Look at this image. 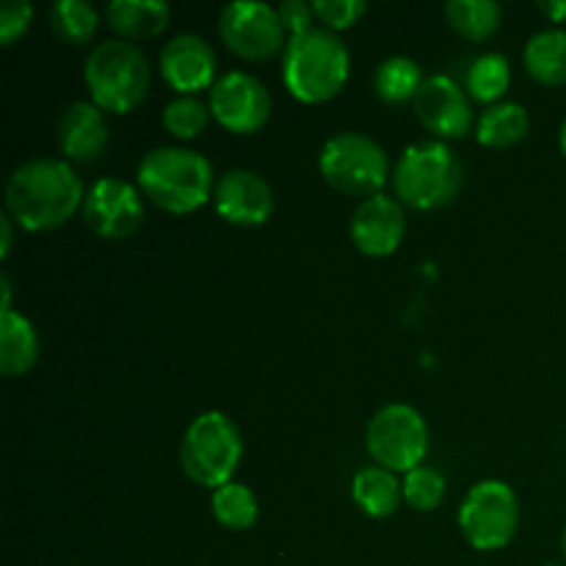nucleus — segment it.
I'll return each mask as SVG.
<instances>
[{
	"instance_id": "11",
	"label": "nucleus",
	"mask_w": 566,
	"mask_h": 566,
	"mask_svg": "<svg viewBox=\"0 0 566 566\" xmlns=\"http://www.w3.org/2000/svg\"><path fill=\"white\" fill-rule=\"evenodd\" d=\"M81 216L94 235L105 241H125L142 230L147 219V205H144V193L130 180L99 177L88 186Z\"/></svg>"
},
{
	"instance_id": "37",
	"label": "nucleus",
	"mask_w": 566,
	"mask_h": 566,
	"mask_svg": "<svg viewBox=\"0 0 566 566\" xmlns=\"http://www.w3.org/2000/svg\"><path fill=\"white\" fill-rule=\"evenodd\" d=\"M562 551H564V558H566V525H564V534H562Z\"/></svg>"
},
{
	"instance_id": "20",
	"label": "nucleus",
	"mask_w": 566,
	"mask_h": 566,
	"mask_svg": "<svg viewBox=\"0 0 566 566\" xmlns=\"http://www.w3.org/2000/svg\"><path fill=\"white\" fill-rule=\"evenodd\" d=\"M39 363V335L17 310L0 313V370L9 379L25 376Z\"/></svg>"
},
{
	"instance_id": "38",
	"label": "nucleus",
	"mask_w": 566,
	"mask_h": 566,
	"mask_svg": "<svg viewBox=\"0 0 566 566\" xmlns=\"http://www.w3.org/2000/svg\"><path fill=\"white\" fill-rule=\"evenodd\" d=\"M551 566H553V564H551Z\"/></svg>"
},
{
	"instance_id": "32",
	"label": "nucleus",
	"mask_w": 566,
	"mask_h": 566,
	"mask_svg": "<svg viewBox=\"0 0 566 566\" xmlns=\"http://www.w3.org/2000/svg\"><path fill=\"white\" fill-rule=\"evenodd\" d=\"M276 11H280V20L282 25H285V31L291 33V39L302 36V33L313 31L315 28V11L313 3H307V0H282V3L276 6Z\"/></svg>"
},
{
	"instance_id": "10",
	"label": "nucleus",
	"mask_w": 566,
	"mask_h": 566,
	"mask_svg": "<svg viewBox=\"0 0 566 566\" xmlns=\"http://www.w3.org/2000/svg\"><path fill=\"white\" fill-rule=\"evenodd\" d=\"M280 11L260 0H235L219 14V36L243 61H271L285 44Z\"/></svg>"
},
{
	"instance_id": "19",
	"label": "nucleus",
	"mask_w": 566,
	"mask_h": 566,
	"mask_svg": "<svg viewBox=\"0 0 566 566\" xmlns=\"http://www.w3.org/2000/svg\"><path fill=\"white\" fill-rule=\"evenodd\" d=\"M352 497L368 517L387 520L398 512L403 501V481L392 470L368 464L357 470L352 481Z\"/></svg>"
},
{
	"instance_id": "21",
	"label": "nucleus",
	"mask_w": 566,
	"mask_h": 566,
	"mask_svg": "<svg viewBox=\"0 0 566 566\" xmlns=\"http://www.w3.org/2000/svg\"><path fill=\"white\" fill-rule=\"evenodd\" d=\"M525 72L542 86H562L566 83V31L545 28L534 33L523 53Z\"/></svg>"
},
{
	"instance_id": "25",
	"label": "nucleus",
	"mask_w": 566,
	"mask_h": 566,
	"mask_svg": "<svg viewBox=\"0 0 566 566\" xmlns=\"http://www.w3.org/2000/svg\"><path fill=\"white\" fill-rule=\"evenodd\" d=\"M509 83H512V66H509L506 55L484 53L468 66L464 92L475 103L497 105V99L509 92Z\"/></svg>"
},
{
	"instance_id": "1",
	"label": "nucleus",
	"mask_w": 566,
	"mask_h": 566,
	"mask_svg": "<svg viewBox=\"0 0 566 566\" xmlns=\"http://www.w3.org/2000/svg\"><path fill=\"white\" fill-rule=\"evenodd\" d=\"M3 199L14 224L28 232H50L81 213L86 188L70 160L33 158L11 171Z\"/></svg>"
},
{
	"instance_id": "27",
	"label": "nucleus",
	"mask_w": 566,
	"mask_h": 566,
	"mask_svg": "<svg viewBox=\"0 0 566 566\" xmlns=\"http://www.w3.org/2000/svg\"><path fill=\"white\" fill-rule=\"evenodd\" d=\"M50 28L55 39L72 48H83L99 28V14L86 0H55L50 9Z\"/></svg>"
},
{
	"instance_id": "7",
	"label": "nucleus",
	"mask_w": 566,
	"mask_h": 566,
	"mask_svg": "<svg viewBox=\"0 0 566 566\" xmlns=\"http://www.w3.org/2000/svg\"><path fill=\"white\" fill-rule=\"evenodd\" d=\"M318 169L326 186L346 197L370 199L381 193L390 180V158L376 138L365 133H337L324 144L318 155Z\"/></svg>"
},
{
	"instance_id": "22",
	"label": "nucleus",
	"mask_w": 566,
	"mask_h": 566,
	"mask_svg": "<svg viewBox=\"0 0 566 566\" xmlns=\"http://www.w3.org/2000/svg\"><path fill=\"white\" fill-rule=\"evenodd\" d=\"M531 130L528 111L520 103H497L490 105L479 116L475 125V142L490 149H506L523 142Z\"/></svg>"
},
{
	"instance_id": "12",
	"label": "nucleus",
	"mask_w": 566,
	"mask_h": 566,
	"mask_svg": "<svg viewBox=\"0 0 566 566\" xmlns=\"http://www.w3.org/2000/svg\"><path fill=\"white\" fill-rule=\"evenodd\" d=\"M210 116L235 136H252L271 116V94L260 77L249 72H224L210 88Z\"/></svg>"
},
{
	"instance_id": "17",
	"label": "nucleus",
	"mask_w": 566,
	"mask_h": 566,
	"mask_svg": "<svg viewBox=\"0 0 566 566\" xmlns=\"http://www.w3.org/2000/svg\"><path fill=\"white\" fill-rule=\"evenodd\" d=\"M108 119L105 111L97 108L92 99H77L72 103L64 114L59 116V127H55V142H59L64 160H75V164H92L108 147Z\"/></svg>"
},
{
	"instance_id": "15",
	"label": "nucleus",
	"mask_w": 566,
	"mask_h": 566,
	"mask_svg": "<svg viewBox=\"0 0 566 566\" xmlns=\"http://www.w3.org/2000/svg\"><path fill=\"white\" fill-rule=\"evenodd\" d=\"M213 208L232 227H263L274 213V191L252 169H230L216 180Z\"/></svg>"
},
{
	"instance_id": "8",
	"label": "nucleus",
	"mask_w": 566,
	"mask_h": 566,
	"mask_svg": "<svg viewBox=\"0 0 566 566\" xmlns=\"http://www.w3.org/2000/svg\"><path fill=\"white\" fill-rule=\"evenodd\" d=\"M365 448L379 468L412 473L429 453V426L409 403H387L365 429Z\"/></svg>"
},
{
	"instance_id": "9",
	"label": "nucleus",
	"mask_w": 566,
	"mask_h": 566,
	"mask_svg": "<svg viewBox=\"0 0 566 566\" xmlns=\"http://www.w3.org/2000/svg\"><path fill=\"white\" fill-rule=\"evenodd\" d=\"M520 528V501L506 481L486 479L470 486L459 506V531L481 553L503 551Z\"/></svg>"
},
{
	"instance_id": "30",
	"label": "nucleus",
	"mask_w": 566,
	"mask_h": 566,
	"mask_svg": "<svg viewBox=\"0 0 566 566\" xmlns=\"http://www.w3.org/2000/svg\"><path fill=\"white\" fill-rule=\"evenodd\" d=\"M313 11L324 22V28L340 33L357 25L368 14V3L365 0H315Z\"/></svg>"
},
{
	"instance_id": "18",
	"label": "nucleus",
	"mask_w": 566,
	"mask_h": 566,
	"mask_svg": "<svg viewBox=\"0 0 566 566\" xmlns=\"http://www.w3.org/2000/svg\"><path fill=\"white\" fill-rule=\"evenodd\" d=\"M105 22L125 42H142L164 33L171 22V6L164 0H111L103 11Z\"/></svg>"
},
{
	"instance_id": "36",
	"label": "nucleus",
	"mask_w": 566,
	"mask_h": 566,
	"mask_svg": "<svg viewBox=\"0 0 566 566\" xmlns=\"http://www.w3.org/2000/svg\"><path fill=\"white\" fill-rule=\"evenodd\" d=\"M558 147H562V155L566 160V119L562 122V130H558Z\"/></svg>"
},
{
	"instance_id": "13",
	"label": "nucleus",
	"mask_w": 566,
	"mask_h": 566,
	"mask_svg": "<svg viewBox=\"0 0 566 566\" xmlns=\"http://www.w3.org/2000/svg\"><path fill=\"white\" fill-rule=\"evenodd\" d=\"M415 116L440 142L464 138L473 127V103L470 94L448 75L426 77L412 103Z\"/></svg>"
},
{
	"instance_id": "14",
	"label": "nucleus",
	"mask_w": 566,
	"mask_h": 566,
	"mask_svg": "<svg viewBox=\"0 0 566 566\" xmlns=\"http://www.w3.org/2000/svg\"><path fill=\"white\" fill-rule=\"evenodd\" d=\"M160 77L177 92V97H197L219 81V59L208 39L197 33H177L164 44L158 59Z\"/></svg>"
},
{
	"instance_id": "3",
	"label": "nucleus",
	"mask_w": 566,
	"mask_h": 566,
	"mask_svg": "<svg viewBox=\"0 0 566 566\" xmlns=\"http://www.w3.org/2000/svg\"><path fill=\"white\" fill-rule=\"evenodd\" d=\"M348 72H352V55L340 33L315 25L302 36L287 39L282 81L298 103H329L343 92Z\"/></svg>"
},
{
	"instance_id": "24",
	"label": "nucleus",
	"mask_w": 566,
	"mask_h": 566,
	"mask_svg": "<svg viewBox=\"0 0 566 566\" xmlns=\"http://www.w3.org/2000/svg\"><path fill=\"white\" fill-rule=\"evenodd\" d=\"M423 81L426 77L418 61L409 59V55H390L376 70L374 88L379 94V99H385V103L403 105L415 103Z\"/></svg>"
},
{
	"instance_id": "16",
	"label": "nucleus",
	"mask_w": 566,
	"mask_h": 566,
	"mask_svg": "<svg viewBox=\"0 0 566 566\" xmlns=\"http://www.w3.org/2000/svg\"><path fill=\"white\" fill-rule=\"evenodd\" d=\"M407 235V210L396 197L376 193L363 199L352 216V241L368 258H387Z\"/></svg>"
},
{
	"instance_id": "34",
	"label": "nucleus",
	"mask_w": 566,
	"mask_h": 566,
	"mask_svg": "<svg viewBox=\"0 0 566 566\" xmlns=\"http://www.w3.org/2000/svg\"><path fill=\"white\" fill-rule=\"evenodd\" d=\"M539 11L551 22H564L566 20V0H539Z\"/></svg>"
},
{
	"instance_id": "35",
	"label": "nucleus",
	"mask_w": 566,
	"mask_h": 566,
	"mask_svg": "<svg viewBox=\"0 0 566 566\" xmlns=\"http://www.w3.org/2000/svg\"><path fill=\"white\" fill-rule=\"evenodd\" d=\"M0 287H3V307H0V313H9L11 310V282L6 274H3V280H0Z\"/></svg>"
},
{
	"instance_id": "28",
	"label": "nucleus",
	"mask_w": 566,
	"mask_h": 566,
	"mask_svg": "<svg viewBox=\"0 0 566 566\" xmlns=\"http://www.w3.org/2000/svg\"><path fill=\"white\" fill-rule=\"evenodd\" d=\"M210 122V105L199 97H175L164 108V127L180 142H193Z\"/></svg>"
},
{
	"instance_id": "5",
	"label": "nucleus",
	"mask_w": 566,
	"mask_h": 566,
	"mask_svg": "<svg viewBox=\"0 0 566 566\" xmlns=\"http://www.w3.org/2000/svg\"><path fill=\"white\" fill-rule=\"evenodd\" d=\"M464 182V166L451 144L431 138L403 149L392 169L396 199L415 210L446 208Z\"/></svg>"
},
{
	"instance_id": "23",
	"label": "nucleus",
	"mask_w": 566,
	"mask_h": 566,
	"mask_svg": "<svg viewBox=\"0 0 566 566\" xmlns=\"http://www.w3.org/2000/svg\"><path fill=\"white\" fill-rule=\"evenodd\" d=\"M442 11L448 25L470 42H486L503 25V6L495 0H448Z\"/></svg>"
},
{
	"instance_id": "2",
	"label": "nucleus",
	"mask_w": 566,
	"mask_h": 566,
	"mask_svg": "<svg viewBox=\"0 0 566 566\" xmlns=\"http://www.w3.org/2000/svg\"><path fill=\"white\" fill-rule=\"evenodd\" d=\"M213 164L202 153L186 147H155L138 160L136 186L155 208L188 216L213 202Z\"/></svg>"
},
{
	"instance_id": "33",
	"label": "nucleus",
	"mask_w": 566,
	"mask_h": 566,
	"mask_svg": "<svg viewBox=\"0 0 566 566\" xmlns=\"http://www.w3.org/2000/svg\"><path fill=\"white\" fill-rule=\"evenodd\" d=\"M11 247H14V219L9 213H0V254L3 260L11 254Z\"/></svg>"
},
{
	"instance_id": "4",
	"label": "nucleus",
	"mask_w": 566,
	"mask_h": 566,
	"mask_svg": "<svg viewBox=\"0 0 566 566\" xmlns=\"http://www.w3.org/2000/svg\"><path fill=\"white\" fill-rule=\"evenodd\" d=\"M88 97L105 114L125 116L147 99L153 83V66L142 48L125 39H108L94 44L83 64Z\"/></svg>"
},
{
	"instance_id": "26",
	"label": "nucleus",
	"mask_w": 566,
	"mask_h": 566,
	"mask_svg": "<svg viewBox=\"0 0 566 566\" xmlns=\"http://www.w3.org/2000/svg\"><path fill=\"white\" fill-rule=\"evenodd\" d=\"M210 512H213L216 523L227 531H249L260 517L258 495L249 490L241 481H230V484L219 486L210 497Z\"/></svg>"
},
{
	"instance_id": "31",
	"label": "nucleus",
	"mask_w": 566,
	"mask_h": 566,
	"mask_svg": "<svg viewBox=\"0 0 566 566\" xmlns=\"http://www.w3.org/2000/svg\"><path fill=\"white\" fill-rule=\"evenodd\" d=\"M33 22V6L28 0H6L0 6V44L11 48Z\"/></svg>"
},
{
	"instance_id": "29",
	"label": "nucleus",
	"mask_w": 566,
	"mask_h": 566,
	"mask_svg": "<svg viewBox=\"0 0 566 566\" xmlns=\"http://www.w3.org/2000/svg\"><path fill=\"white\" fill-rule=\"evenodd\" d=\"M446 501V475L440 470L420 464L403 475V503L415 512H434Z\"/></svg>"
},
{
	"instance_id": "6",
	"label": "nucleus",
	"mask_w": 566,
	"mask_h": 566,
	"mask_svg": "<svg viewBox=\"0 0 566 566\" xmlns=\"http://www.w3.org/2000/svg\"><path fill=\"white\" fill-rule=\"evenodd\" d=\"M243 459V437L238 426L219 409L202 412L191 420L180 442L182 473L199 486L230 484Z\"/></svg>"
}]
</instances>
